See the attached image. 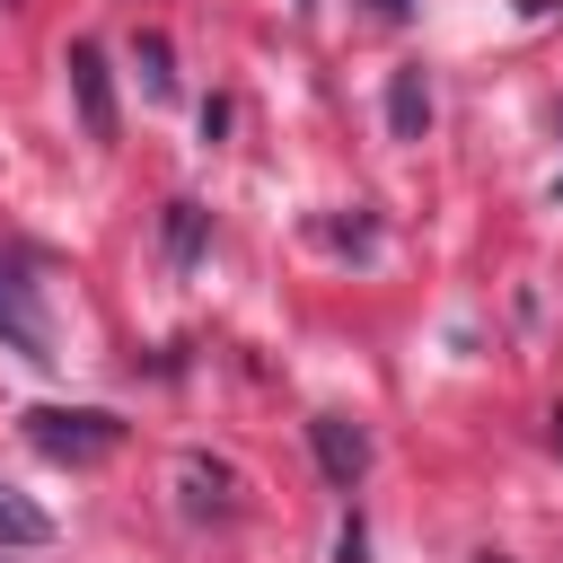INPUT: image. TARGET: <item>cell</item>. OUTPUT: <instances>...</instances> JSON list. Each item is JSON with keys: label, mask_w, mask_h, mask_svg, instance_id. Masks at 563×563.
<instances>
[{"label": "cell", "mask_w": 563, "mask_h": 563, "mask_svg": "<svg viewBox=\"0 0 563 563\" xmlns=\"http://www.w3.org/2000/svg\"><path fill=\"white\" fill-rule=\"evenodd\" d=\"M26 449L53 457V466H97V457L123 449V422L106 405H35L26 413Z\"/></svg>", "instance_id": "cell-1"}, {"label": "cell", "mask_w": 563, "mask_h": 563, "mask_svg": "<svg viewBox=\"0 0 563 563\" xmlns=\"http://www.w3.org/2000/svg\"><path fill=\"white\" fill-rule=\"evenodd\" d=\"M0 343L18 352V361H53V317H44V290L26 282V264L18 255H0Z\"/></svg>", "instance_id": "cell-2"}, {"label": "cell", "mask_w": 563, "mask_h": 563, "mask_svg": "<svg viewBox=\"0 0 563 563\" xmlns=\"http://www.w3.org/2000/svg\"><path fill=\"white\" fill-rule=\"evenodd\" d=\"M62 70H70V97H79V132L88 141H114V70H106V53L97 44H70Z\"/></svg>", "instance_id": "cell-3"}, {"label": "cell", "mask_w": 563, "mask_h": 563, "mask_svg": "<svg viewBox=\"0 0 563 563\" xmlns=\"http://www.w3.org/2000/svg\"><path fill=\"white\" fill-rule=\"evenodd\" d=\"M176 510H185V519H238V475H229L220 457L185 449V457H176Z\"/></svg>", "instance_id": "cell-4"}, {"label": "cell", "mask_w": 563, "mask_h": 563, "mask_svg": "<svg viewBox=\"0 0 563 563\" xmlns=\"http://www.w3.org/2000/svg\"><path fill=\"white\" fill-rule=\"evenodd\" d=\"M308 449H317V466H325L334 493H352V484L369 475V431L343 422V413H317V422H308Z\"/></svg>", "instance_id": "cell-5"}, {"label": "cell", "mask_w": 563, "mask_h": 563, "mask_svg": "<svg viewBox=\"0 0 563 563\" xmlns=\"http://www.w3.org/2000/svg\"><path fill=\"white\" fill-rule=\"evenodd\" d=\"M422 132H431V79L396 70L387 79V141H422Z\"/></svg>", "instance_id": "cell-6"}, {"label": "cell", "mask_w": 563, "mask_h": 563, "mask_svg": "<svg viewBox=\"0 0 563 563\" xmlns=\"http://www.w3.org/2000/svg\"><path fill=\"white\" fill-rule=\"evenodd\" d=\"M44 537H53V519H44L26 493H9V484H0V545H44Z\"/></svg>", "instance_id": "cell-7"}, {"label": "cell", "mask_w": 563, "mask_h": 563, "mask_svg": "<svg viewBox=\"0 0 563 563\" xmlns=\"http://www.w3.org/2000/svg\"><path fill=\"white\" fill-rule=\"evenodd\" d=\"M202 255V202H167V264L185 273Z\"/></svg>", "instance_id": "cell-8"}, {"label": "cell", "mask_w": 563, "mask_h": 563, "mask_svg": "<svg viewBox=\"0 0 563 563\" xmlns=\"http://www.w3.org/2000/svg\"><path fill=\"white\" fill-rule=\"evenodd\" d=\"M141 79H150V97H176V70H167V35H141Z\"/></svg>", "instance_id": "cell-9"}, {"label": "cell", "mask_w": 563, "mask_h": 563, "mask_svg": "<svg viewBox=\"0 0 563 563\" xmlns=\"http://www.w3.org/2000/svg\"><path fill=\"white\" fill-rule=\"evenodd\" d=\"M334 554H343V563H361V554H369V545H361V519H343V545H334Z\"/></svg>", "instance_id": "cell-10"}, {"label": "cell", "mask_w": 563, "mask_h": 563, "mask_svg": "<svg viewBox=\"0 0 563 563\" xmlns=\"http://www.w3.org/2000/svg\"><path fill=\"white\" fill-rule=\"evenodd\" d=\"M554 194H563V176H554Z\"/></svg>", "instance_id": "cell-11"}, {"label": "cell", "mask_w": 563, "mask_h": 563, "mask_svg": "<svg viewBox=\"0 0 563 563\" xmlns=\"http://www.w3.org/2000/svg\"><path fill=\"white\" fill-rule=\"evenodd\" d=\"M0 9H9V0H0Z\"/></svg>", "instance_id": "cell-12"}]
</instances>
